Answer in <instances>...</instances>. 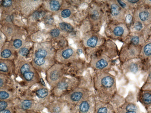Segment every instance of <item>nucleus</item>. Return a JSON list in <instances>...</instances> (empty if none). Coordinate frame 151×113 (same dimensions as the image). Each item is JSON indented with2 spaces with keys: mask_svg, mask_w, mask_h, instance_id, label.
Wrapping results in <instances>:
<instances>
[{
  "mask_svg": "<svg viewBox=\"0 0 151 113\" xmlns=\"http://www.w3.org/2000/svg\"><path fill=\"white\" fill-rule=\"evenodd\" d=\"M92 78L93 94L96 100L111 103L117 92L115 76L109 72L94 71Z\"/></svg>",
  "mask_w": 151,
  "mask_h": 113,
  "instance_id": "obj_1",
  "label": "nucleus"
},
{
  "mask_svg": "<svg viewBox=\"0 0 151 113\" xmlns=\"http://www.w3.org/2000/svg\"><path fill=\"white\" fill-rule=\"evenodd\" d=\"M86 13L88 32H100L107 21L104 1H92L88 6Z\"/></svg>",
  "mask_w": 151,
  "mask_h": 113,
  "instance_id": "obj_2",
  "label": "nucleus"
},
{
  "mask_svg": "<svg viewBox=\"0 0 151 113\" xmlns=\"http://www.w3.org/2000/svg\"><path fill=\"white\" fill-rule=\"evenodd\" d=\"M129 33V28L125 23L112 21L106 23L104 34L106 39L123 43Z\"/></svg>",
  "mask_w": 151,
  "mask_h": 113,
  "instance_id": "obj_3",
  "label": "nucleus"
},
{
  "mask_svg": "<svg viewBox=\"0 0 151 113\" xmlns=\"http://www.w3.org/2000/svg\"><path fill=\"white\" fill-rule=\"evenodd\" d=\"M18 72L20 76L28 86H33L40 84L41 77L39 73L33 67L31 62L22 61L20 62L18 67Z\"/></svg>",
  "mask_w": 151,
  "mask_h": 113,
  "instance_id": "obj_4",
  "label": "nucleus"
},
{
  "mask_svg": "<svg viewBox=\"0 0 151 113\" xmlns=\"http://www.w3.org/2000/svg\"><path fill=\"white\" fill-rule=\"evenodd\" d=\"M106 40V38L101 34L100 32L89 31L85 33L82 38V44L87 50L89 59Z\"/></svg>",
  "mask_w": 151,
  "mask_h": 113,
  "instance_id": "obj_5",
  "label": "nucleus"
},
{
  "mask_svg": "<svg viewBox=\"0 0 151 113\" xmlns=\"http://www.w3.org/2000/svg\"><path fill=\"white\" fill-rule=\"evenodd\" d=\"M81 79L76 77H64L51 91V94L58 99L73 89L80 87Z\"/></svg>",
  "mask_w": 151,
  "mask_h": 113,
  "instance_id": "obj_6",
  "label": "nucleus"
},
{
  "mask_svg": "<svg viewBox=\"0 0 151 113\" xmlns=\"http://www.w3.org/2000/svg\"><path fill=\"white\" fill-rule=\"evenodd\" d=\"M93 93L92 91L87 88L79 87L68 92L57 100L73 107L88 99Z\"/></svg>",
  "mask_w": 151,
  "mask_h": 113,
  "instance_id": "obj_7",
  "label": "nucleus"
},
{
  "mask_svg": "<svg viewBox=\"0 0 151 113\" xmlns=\"http://www.w3.org/2000/svg\"><path fill=\"white\" fill-rule=\"evenodd\" d=\"M107 21H116L125 23V17L127 11L122 8L116 0L105 1Z\"/></svg>",
  "mask_w": 151,
  "mask_h": 113,
  "instance_id": "obj_8",
  "label": "nucleus"
},
{
  "mask_svg": "<svg viewBox=\"0 0 151 113\" xmlns=\"http://www.w3.org/2000/svg\"><path fill=\"white\" fill-rule=\"evenodd\" d=\"M67 71V65L56 62L46 72V80L51 89L65 77Z\"/></svg>",
  "mask_w": 151,
  "mask_h": 113,
  "instance_id": "obj_9",
  "label": "nucleus"
},
{
  "mask_svg": "<svg viewBox=\"0 0 151 113\" xmlns=\"http://www.w3.org/2000/svg\"><path fill=\"white\" fill-rule=\"evenodd\" d=\"M89 66L94 71L109 72L114 65V60L103 54L94 55L90 57Z\"/></svg>",
  "mask_w": 151,
  "mask_h": 113,
  "instance_id": "obj_10",
  "label": "nucleus"
},
{
  "mask_svg": "<svg viewBox=\"0 0 151 113\" xmlns=\"http://www.w3.org/2000/svg\"><path fill=\"white\" fill-rule=\"evenodd\" d=\"M132 17L134 21L140 22L146 26H151V1H143L134 10Z\"/></svg>",
  "mask_w": 151,
  "mask_h": 113,
  "instance_id": "obj_11",
  "label": "nucleus"
},
{
  "mask_svg": "<svg viewBox=\"0 0 151 113\" xmlns=\"http://www.w3.org/2000/svg\"><path fill=\"white\" fill-rule=\"evenodd\" d=\"M79 59L77 51L70 46L57 50L55 56L56 63L68 65Z\"/></svg>",
  "mask_w": 151,
  "mask_h": 113,
  "instance_id": "obj_12",
  "label": "nucleus"
},
{
  "mask_svg": "<svg viewBox=\"0 0 151 113\" xmlns=\"http://www.w3.org/2000/svg\"><path fill=\"white\" fill-rule=\"evenodd\" d=\"M141 46L123 43L119 51L118 59L120 63L132 59L139 58Z\"/></svg>",
  "mask_w": 151,
  "mask_h": 113,
  "instance_id": "obj_13",
  "label": "nucleus"
},
{
  "mask_svg": "<svg viewBox=\"0 0 151 113\" xmlns=\"http://www.w3.org/2000/svg\"><path fill=\"white\" fill-rule=\"evenodd\" d=\"M56 51L50 42L40 43L35 46L34 58L55 59Z\"/></svg>",
  "mask_w": 151,
  "mask_h": 113,
  "instance_id": "obj_14",
  "label": "nucleus"
},
{
  "mask_svg": "<svg viewBox=\"0 0 151 113\" xmlns=\"http://www.w3.org/2000/svg\"><path fill=\"white\" fill-rule=\"evenodd\" d=\"M119 51V50L116 44L112 40L106 39L105 43L98 48L93 55L103 54L114 59L118 56Z\"/></svg>",
  "mask_w": 151,
  "mask_h": 113,
  "instance_id": "obj_15",
  "label": "nucleus"
},
{
  "mask_svg": "<svg viewBox=\"0 0 151 113\" xmlns=\"http://www.w3.org/2000/svg\"><path fill=\"white\" fill-rule=\"evenodd\" d=\"M96 99L93 93L90 95L88 99L73 106V111L75 113H94Z\"/></svg>",
  "mask_w": 151,
  "mask_h": 113,
  "instance_id": "obj_16",
  "label": "nucleus"
},
{
  "mask_svg": "<svg viewBox=\"0 0 151 113\" xmlns=\"http://www.w3.org/2000/svg\"><path fill=\"white\" fill-rule=\"evenodd\" d=\"M120 64L121 71L124 74H136L142 71V62L139 58L132 59L123 63H120Z\"/></svg>",
  "mask_w": 151,
  "mask_h": 113,
  "instance_id": "obj_17",
  "label": "nucleus"
},
{
  "mask_svg": "<svg viewBox=\"0 0 151 113\" xmlns=\"http://www.w3.org/2000/svg\"><path fill=\"white\" fill-rule=\"evenodd\" d=\"M55 63V59L37 58H33L31 62L33 67L38 72H46Z\"/></svg>",
  "mask_w": 151,
  "mask_h": 113,
  "instance_id": "obj_18",
  "label": "nucleus"
},
{
  "mask_svg": "<svg viewBox=\"0 0 151 113\" xmlns=\"http://www.w3.org/2000/svg\"><path fill=\"white\" fill-rule=\"evenodd\" d=\"M17 109L26 110L40 112L45 108L41 102H36L32 100H21L17 103Z\"/></svg>",
  "mask_w": 151,
  "mask_h": 113,
  "instance_id": "obj_19",
  "label": "nucleus"
},
{
  "mask_svg": "<svg viewBox=\"0 0 151 113\" xmlns=\"http://www.w3.org/2000/svg\"><path fill=\"white\" fill-rule=\"evenodd\" d=\"M150 39L142 33L130 32L123 43L142 46Z\"/></svg>",
  "mask_w": 151,
  "mask_h": 113,
  "instance_id": "obj_20",
  "label": "nucleus"
},
{
  "mask_svg": "<svg viewBox=\"0 0 151 113\" xmlns=\"http://www.w3.org/2000/svg\"><path fill=\"white\" fill-rule=\"evenodd\" d=\"M15 65L13 60L0 59V74L10 76L15 72Z\"/></svg>",
  "mask_w": 151,
  "mask_h": 113,
  "instance_id": "obj_21",
  "label": "nucleus"
},
{
  "mask_svg": "<svg viewBox=\"0 0 151 113\" xmlns=\"http://www.w3.org/2000/svg\"><path fill=\"white\" fill-rule=\"evenodd\" d=\"M41 1H23L21 2V7L22 13L25 15L33 14L35 9L42 3Z\"/></svg>",
  "mask_w": 151,
  "mask_h": 113,
  "instance_id": "obj_22",
  "label": "nucleus"
},
{
  "mask_svg": "<svg viewBox=\"0 0 151 113\" xmlns=\"http://www.w3.org/2000/svg\"><path fill=\"white\" fill-rule=\"evenodd\" d=\"M139 101L144 106L147 111L151 110V91L140 89L138 95Z\"/></svg>",
  "mask_w": 151,
  "mask_h": 113,
  "instance_id": "obj_23",
  "label": "nucleus"
},
{
  "mask_svg": "<svg viewBox=\"0 0 151 113\" xmlns=\"http://www.w3.org/2000/svg\"><path fill=\"white\" fill-rule=\"evenodd\" d=\"M63 1L49 0L44 1L45 10L51 13H58L63 8Z\"/></svg>",
  "mask_w": 151,
  "mask_h": 113,
  "instance_id": "obj_24",
  "label": "nucleus"
},
{
  "mask_svg": "<svg viewBox=\"0 0 151 113\" xmlns=\"http://www.w3.org/2000/svg\"><path fill=\"white\" fill-rule=\"evenodd\" d=\"M115 109L111 103H106L96 100L94 113H115Z\"/></svg>",
  "mask_w": 151,
  "mask_h": 113,
  "instance_id": "obj_25",
  "label": "nucleus"
},
{
  "mask_svg": "<svg viewBox=\"0 0 151 113\" xmlns=\"http://www.w3.org/2000/svg\"><path fill=\"white\" fill-rule=\"evenodd\" d=\"M0 56L1 59L13 60L15 58V50L13 48L10 43H5L2 46Z\"/></svg>",
  "mask_w": 151,
  "mask_h": 113,
  "instance_id": "obj_26",
  "label": "nucleus"
},
{
  "mask_svg": "<svg viewBox=\"0 0 151 113\" xmlns=\"http://www.w3.org/2000/svg\"><path fill=\"white\" fill-rule=\"evenodd\" d=\"M19 28L12 23H5L1 28V32L7 38L14 37L18 34Z\"/></svg>",
  "mask_w": 151,
  "mask_h": 113,
  "instance_id": "obj_27",
  "label": "nucleus"
},
{
  "mask_svg": "<svg viewBox=\"0 0 151 113\" xmlns=\"http://www.w3.org/2000/svg\"><path fill=\"white\" fill-rule=\"evenodd\" d=\"M66 104L59 100L50 102L46 106L49 113H63Z\"/></svg>",
  "mask_w": 151,
  "mask_h": 113,
  "instance_id": "obj_28",
  "label": "nucleus"
},
{
  "mask_svg": "<svg viewBox=\"0 0 151 113\" xmlns=\"http://www.w3.org/2000/svg\"><path fill=\"white\" fill-rule=\"evenodd\" d=\"M35 95L38 98L41 99L44 103H47L49 101L51 95V92H49L48 89L46 86H41L35 90Z\"/></svg>",
  "mask_w": 151,
  "mask_h": 113,
  "instance_id": "obj_29",
  "label": "nucleus"
},
{
  "mask_svg": "<svg viewBox=\"0 0 151 113\" xmlns=\"http://www.w3.org/2000/svg\"><path fill=\"white\" fill-rule=\"evenodd\" d=\"M118 109L124 111H135L142 113L139 106L135 102L125 101L122 106L118 108Z\"/></svg>",
  "mask_w": 151,
  "mask_h": 113,
  "instance_id": "obj_30",
  "label": "nucleus"
},
{
  "mask_svg": "<svg viewBox=\"0 0 151 113\" xmlns=\"http://www.w3.org/2000/svg\"><path fill=\"white\" fill-rule=\"evenodd\" d=\"M14 97V94L7 88H0V101L12 100Z\"/></svg>",
  "mask_w": 151,
  "mask_h": 113,
  "instance_id": "obj_31",
  "label": "nucleus"
},
{
  "mask_svg": "<svg viewBox=\"0 0 151 113\" xmlns=\"http://www.w3.org/2000/svg\"><path fill=\"white\" fill-rule=\"evenodd\" d=\"M58 28L64 34H70L74 32V27L71 24L66 22H60L58 24Z\"/></svg>",
  "mask_w": 151,
  "mask_h": 113,
  "instance_id": "obj_32",
  "label": "nucleus"
},
{
  "mask_svg": "<svg viewBox=\"0 0 151 113\" xmlns=\"http://www.w3.org/2000/svg\"><path fill=\"white\" fill-rule=\"evenodd\" d=\"M15 1H12V0H4L1 2V6L2 8H4L6 12H7L6 14H11V9L14 8V6H15Z\"/></svg>",
  "mask_w": 151,
  "mask_h": 113,
  "instance_id": "obj_33",
  "label": "nucleus"
},
{
  "mask_svg": "<svg viewBox=\"0 0 151 113\" xmlns=\"http://www.w3.org/2000/svg\"><path fill=\"white\" fill-rule=\"evenodd\" d=\"M63 33L58 27L52 28L49 31V35L53 39L58 40L63 38Z\"/></svg>",
  "mask_w": 151,
  "mask_h": 113,
  "instance_id": "obj_34",
  "label": "nucleus"
},
{
  "mask_svg": "<svg viewBox=\"0 0 151 113\" xmlns=\"http://www.w3.org/2000/svg\"><path fill=\"white\" fill-rule=\"evenodd\" d=\"M17 35L14 37V39H12V41L10 43L11 46L13 47V48L15 50H17V49H20V48H22V46H24V44L23 39L20 37H18Z\"/></svg>",
  "mask_w": 151,
  "mask_h": 113,
  "instance_id": "obj_35",
  "label": "nucleus"
},
{
  "mask_svg": "<svg viewBox=\"0 0 151 113\" xmlns=\"http://www.w3.org/2000/svg\"><path fill=\"white\" fill-rule=\"evenodd\" d=\"M60 16L63 19L70 17L73 13V9L71 7L62 8L61 10L58 12Z\"/></svg>",
  "mask_w": 151,
  "mask_h": 113,
  "instance_id": "obj_36",
  "label": "nucleus"
},
{
  "mask_svg": "<svg viewBox=\"0 0 151 113\" xmlns=\"http://www.w3.org/2000/svg\"><path fill=\"white\" fill-rule=\"evenodd\" d=\"M10 76L4 74H0V88H7L9 84L11 83Z\"/></svg>",
  "mask_w": 151,
  "mask_h": 113,
  "instance_id": "obj_37",
  "label": "nucleus"
},
{
  "mask_svg": "<svg viewBox=\"0 0 151 113\" xmlns=\"http://www.w3.org/2000/svg\"><path fill=\"white\" fill-rule=\"evenodd\" d=\"M14 103L12 100H2L0 101V110L13 108Z\"/></svg>",
  "mask_w": 151,
  "mask_h": 113,
  "instance_id": "obj_38",
  "label": "nucleus"
},
{
  "mask_svg": "<svg viewBox=\"0 0 151 113\" xmlns=\"http://www.w3.org/2000/svg\"><path fill=\"white\" fill-rule=\"evenodd\" d=\"M44 22L45 25L47 27H52L54 25L55 20L52 15L48 14L44 17Z\"/></svg>",
  "mask_w": 151,
  "mask_h": 113,
  "instance_id": "obj_39",
  "label": "nucleus"
},
{
  "mask_svg": "<svg viewBox=\"0 0 151 113\" xmlns=\"http://www.w3.org/2000/svg\"><path fill=\"white\" fill-rule=\"evenodd\" d=\"M46 15V11L43 10H37L32 14V17L35 20H38L42 18H44Z\"/></svg>",
  "mask_w": 151,
  "mask_h": 113,
  "instance_id": "obj_40",
  "label": "nucleus"
},
{
  "mask_svg": "<svg viewBox=\"0 0 151 113\" xmlns=\"http://www.w3.org/2000/svg\"><path fill=\"white\" fill-rule=\"evenodd\" d=\"M29 48L27 46H23L22 48L19 49L18 53L20 55L22 56H26L27 55L29 54Z\"/></svg>",
  "mask_w": 151,
  "mask_h": 113,
  "instance_id": "obj_41",
  "label": "nucleus"
},
{
  "mask_svg": "<svg viewBox=\"0 0 151 113\" xmlns=\"http://www.w3.org/2000/svg\"><path fill=\"white\" fill-rule=\"evenodd\" d=\"M16 113H41L40 112H35V111H30V110H26L21 109H17L15 110Z\"/></svg>",
  "mask_w": 151,
  "mask_h": 113,
  "instance_id": "obj_42",
  "label": "nucleus"
},
{
  "mask_svg": "<svg viewBox=\"0 0 151 113\" xmlns=\"http://www.w3.org/2000/svg\"><path fill=\"white\" fill-rule=\"evenodd\" d=\"M0 113H16L15 110H14L13 108H9L1 110Z\"/></svg>",
  "mask_w": 151,
  "mask_h": 113,
  "instance_id": "obj_43",
  "label": "nucleus"
},
{
  "mask_svg": "<svg viewBox=\"0 0 151 113\" xmlns=\"http://www.w3.org/2000/svg\"><path fill=\"white\" fill-rule=\"evenodd\" d=\"M1 32H0V47H2L5 44V40Z\"/></svg>",
  "mask_w": 151,
  "mask_h": 113,
  "instance_id": "obj_44",
  "label": "nucleus"
},
{
  "mask_svg": "<svg viewBox=\"0 0 151 113\" xmlns=\"http://www.w3.org/2000/svg\"><path fill=\"white\" fill-rule=\"evenodd\" d=\"M115 113H139V112H135V111H122L121 110L115 109Z\"/></svg>",
  "mask_w": 151,
  "mask_h": 113,
  "instance_id": "obj_45",
  "label": "nucleus"
},
{
  "mask_svg": "<svg viewBox=\"0 0 151 113\" xmlns=\"http://www.w3.org/2000/svg\"><path fill=\"white\" fill-rule=\"evenodd\" d=\"M147 113H151V110H150V111H147Z\"/></svg>",
  "mask_w": 151,
  "mask_h": 113,
  "instance_id": "obj_46",
  "label": "nucleus"
}]
</instances>
